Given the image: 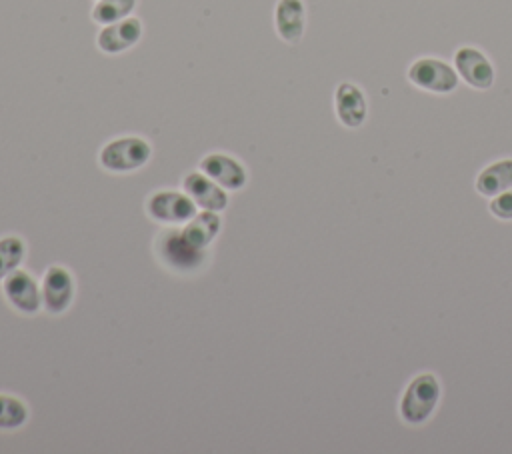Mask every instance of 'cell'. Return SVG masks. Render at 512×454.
Wrapping results in <instances>:
<instances>
[{
    "label": "cell",
    "mask_w": 512,
    "mask_h": 454,
    "mask_svg": "<svg viewBox=\"0 0 512 454\" xmlns=\"http://www.w3.org/2000/svg\"><path fill=\"white\" fill-rule=\"evenodd\" d=\"M442 400V384L436 374L432 372H420L406 384L400 404H398V416L406 426H422L426 424L434 412L438 410V404Z\"/></svg>",
    "instance_id": "6da1fadb"
},
{
    "label": "cell",
    "mask_w": 512,
    "mask_h": 454,
    "mask_svg": "<svg viewBox=\"0 0 512 454\" xmlns=\"http://www.w3.org/2000/svg\"><path fill=\"white\" fill-rule=\"evenodd\" d=\"M152 156V146L142 136H120L102 146L98 162L112 174H126L142 168Z\"/></svg>",
    "instance_id": "7a4b0ae2"
},
{
    "label": "cell",
    "mask_w": 512,
    "mask_h": 454,
    "mask_svg": "<svg viewBox=\"0 0 512 454\" xmlns=\"http://www.w3.org/2000/svg\"><path fill=\"white\" fill-rule=\"evenodd\" d=\"M406 74L412 86L430 94H452L460 84L456 68L434 56H422L414 60Z\"/></svg>",
    "instance_id": "3957f363"
},
{
    "label": "cell",
    "mask_w": 512,
    "mask_h": 454,
    "mask_svg": "<svg viewBox=\"0 0 512 454\" xmlns=\"http://www.w3.org/2000/svg\"><path fill=\"white\" fill-rule=\"evenodd\" d=\"M156 254L166 266H170L176 272L198 270L206 260L204 248L194 246L184 238L182 230H174V228L164 230L158 236Z\"/></svg>",
    "instance_id": "277c9868"
},
{
    "label": "cell",
    "mask_w": 512,
    "mask_h": 454,
    "mask_svg": "<svg viewBox=\"0 0 512 454\" xmlns=\"http://www.w3.org/2000/svg\"><path fill=\"white\" fill-rule=\"evenodd\" d=\"M196 204L186 192L178 190H158L146 200V214L168 226L186 224L196 214Z\"/></svg>",
    "instance_id": "5b68a950"
},
{
    "label": "cell",
    "mask_w": 512,
    "mask_h": 454,
    "mask_svg": "<svg viewBox=\"0 0 512 454\" xmlns=\"http://www.w3.org/2000/svg\"><path fill=\"white\" fill-rule=\"evenodd\" d=\"M40 290L42 308L52 316H60L70 308L74 300V276L66 266L52 264L42 274Z\"/></svg>",
    "instance_id": "8992f818"
},
{
    "label": "cell",
    "mask_w": 512,
    "mask_h": 454,
    "mask_svg": "<svg viewBox=\"0 0 512 454\" xmlns=\"http://www.w3.org/2000/svg\"><path fill=\"white\" fill-rule=\"evenodd\" d=\"M454 68L470 88L488 90L496 80V70L490 58L476 46H460L454 52Z\"/></svg>",
    "instance_id": "52a82bcc"
},
{
    "label": "cell",
    "mask_w": 512,
    "mask_h": 454,
    "mask_svg": "<svg viewBox=\"0 0 512 454\" xmlns=\"http://www.w3.org/2000/svg\"><path fill=\"white\" fill-rule=\"evenodd\" d=\"M2 292L8 300V304L24 316L36 314L42 308L40 284L36 282V278L30 272H26L22 268H16L2 280Z\"/></svg>",
    "instance_id": "ba28073f"
},
{
    "label": "cell",
    "mask_w": 512,
    "mask_h": 454,
    "mask_svg": "<svg viewBox=\"0 0 512 454\" xmlns=\"http://www.w3.org/2000/svg\"><path fill=\"white\" fill-rule=\"evenodd\" d=\"M334 112L342 126L360 128L368 118V100L354 82H340L334 90Z\"/></svg>",
    "instance_id": "9c48e42d"
},
{
    "label": "cell",
    "mask_w": 512,
    "mask_h": 454,
    "mask_svg": "<svg viewBox=\"0 0 512 454\" xmlns=\"http://www.w3.org/2000/svg\"><path fill=\"white\" fill-rule=\"evenodd\" d=\"M200 170L224 190H240L248 182V172L240 160L224 152H210L200 160Z\"/></svg>",
    "instance_id": "30bf717a"
},
{
    "label": "cell",
    "mask_w": 512,
    "mask_h": 454,
    "mask_svg": "<svg viewBox=\"0 0 512 454\" xmlns=\"http://www.w3.org/2000/svg\"><path fill=\"white\" fill-rule=\"evenodd\" d=\"M182 188L202 210L222 212L228 206L226 190L204 172H188L182 180Z\"/></svg>",
    "instance_id": "8fae6325"
},
{
    "label": "cell",
    "mask_w": 512,
    "mask_h": 454,
    "mask_svg": "<svg viewBox=\"0 0 512 454\" xmlns=\"http://www.w3.org/2000/svg\"><path fill=\"white\" fill-rule=\"evenodd\" d=\"M142 36V22L136 16L122 18L118 22L102 26L98 32V48L106 54H120L132 48Z\"/></svg>",
    "instance_id": "7c38bea8"
},
{
    "label": "cell",
    "mask_w": 512,
    "mask_h": 454,
    "mask_svg": "<svg viewBox=\"0 0 512 454\" xmlns=\"http://www.w3.org/2000/svg\"><path fill=\"white\" fill-rule=\"evenodd\" d=\"M278 36L288 44H298L306 28V6L302 0H278L274 10Z\"/></svg>",
    "instance_id": "4fadbf2b"
},
{
    "label": "cell",
    "mask_w": 512,
    "mask_h": 454,
    "mask_svg": "<svg viewBox=\"0 0 512 454\" xmlns=\"http://www.w3.org/2000/svg\"><path fill=\"white\" fill-rule=\"evenodd\" d=\"M474 188L484 198H494L512 188V158H500L484 166L476 176Z\"/></svg>",
    "instance_id": "5bb4252c"
},
{
    "label": "cell",
    "mask_w": 512,
    "mask_h": 454,
    "mask_svg": "<svg viewBox=\"0 0 512 454\" xmlns=\"http://www.w3.org/2000/svg\"><path fill=\"white\" fill-rule=\"evenodd\" d=\"M220 226H222V222H220L218 212L200 210L186 224H182V234L194 246L206 248L218 236Z\"/></svg>",
    "instance_id": "9a60e30c"
},
{
    "label": "cell",
    "mask_w": 512,
    "mask_h": 454,
    "mask_svg": "<svg viewBox=\"0 0 512 454\" xmlns=\"http://www.w3.org/2000/svg\"><path fill=\"white\" fill-rule=\"evenodd\" d=\"M26 256V244L20 236L8 234L0 238V280L14 272Z\"/></svg>",
    "instance_id": "2e32d148"
},
{
    "label": "cell",
    "mask_w": 512,
    "mask_h": 454,
    "mask_svg": "<svg viewBox=\"0 0 512 454\" xmlns=\"http://www.w3.org/2000/svg\"><path fill=\"white\" fill-rule=\"evenodd\" d=\"M136 8V0H98L92 8V20L106 26L128 18Z\"/></svg>",
    "instance_id": "e0dca14e"
},
{
    "label": "cell",
    "mask_w": 512,
    "mask_h": 454,
    "mask_svg": "<svg viewBox=\"0 0 512 454\" xmlns=\"http://www.w3.org/2000/svg\"><path fill=\"white\" fill-rule=\"evenodd\" d=\"M28 420V406L10 394H0V430H16Z\"/></svg>",
    "instance_id": "ac0fdd59"
},
{
    "label": "cell",
    "mask_w": 512,
    "mask_h": 454,
    "mask_svg": "<svg viewBox=\"0 0 512 454\" xmlns=\"http://www.w3.org/2000/svg\"><path fill=\"white\" fill-rule=\"evenodd\" d=\"M488 210L498 220H504V222L512 220V188H508L502 194L494 196L490 200V204H488Z\"/></svg>",
    "instance_id": "d6986e66"
}]
</instances>
